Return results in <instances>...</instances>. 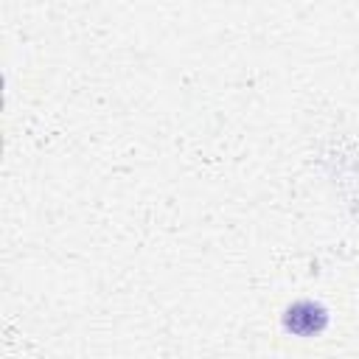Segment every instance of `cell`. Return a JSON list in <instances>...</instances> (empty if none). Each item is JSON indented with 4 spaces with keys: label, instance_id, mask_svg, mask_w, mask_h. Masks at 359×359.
<instances>
[{
    "label": "cell",
    "instance_id": "1",
    "mask_svg": "<svg viewBox=\"0 0 359 359\" xmlns=\"http://www.w3.org/2000/svg\"><path fill=\"white\" fill-rule=\"evenodd\" d=\"M325 325H328V311L311 300H297L283 314V328L289 334H297V337H314Z\"/></svg>",
    "mask_w": 359,
    "mask_h": 359
}]
</instances>
